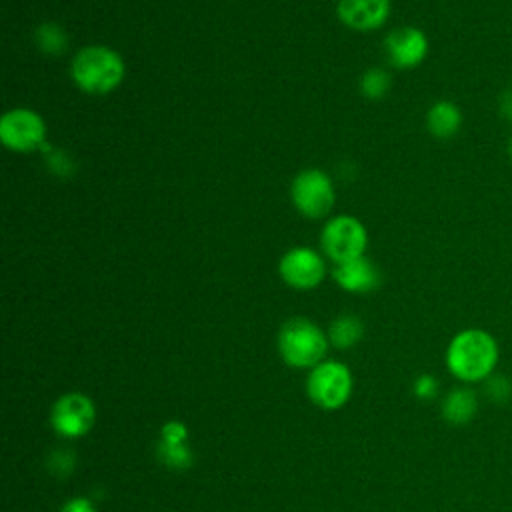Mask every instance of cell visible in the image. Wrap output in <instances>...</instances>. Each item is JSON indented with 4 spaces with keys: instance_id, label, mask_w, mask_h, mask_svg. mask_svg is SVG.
Segmentation results:
<instances>
[{
    "instance_id": "10",
    "label": "cell",
    "mask_w": 512,
    "mask_h": 512,
    "mask_svg": "<svg viewBox=\"0 0 512 512\" xmlns=\"http://www.w3.org/2000/svg\"><path fill=\"white\" fill-rule=\"evenodd\" d=\"M384 48L392 66L406 70L418 66L426 58L428 38L420 28L400 26L386 36Z\"/></svg>"
},
{
    "instance_id": "21",
    "label": "cell",
    "mask_w": 512,
    "mask_h": 512,
    "mask_svg": "<svg viewBox=\"0 0 512 512\" xmlns=\"http://www.w3.org/2000/svg\"><path fill=\"white\" fill-rule=\"evenodd\" d=\"M164 442H170V444H182V440L186 438V432L180 424L176 422H170L164 426Z\"/></svg>"
},
{
    "instance_id": "12",
    "label": "cell",
    "mask_w": 512,
    "mask_h": 512,
    "mask_svg": "<svg viewBox=\"0 0 512 512\" xmlns=\"http://www.w3.org/2000/svg\"><path fill=\"white\" fill-rule=\"evenodd\" d=\"M334 280L348 292H370L380 284V274L364 256L334 268Z\"/></svg>"
},
{
    "instance_id": "7",
    "label": "cell",
    "mask_w": 512,
    "mask_h": 512,
    "mask_svg": "<svg viewBox=\"0 0 512 512\" xmlns=\"http://www.w3.org/2000/svg\"><path fill=\"white\" fill-rule=\"evenodd\" d=\"M352 392V378L344 364L322 362L308 378V394L322 408H340Z\"/></svg>"
},
{
    "instance_id": "11",
    "label": "cell",
    "mask_w": 512,
    "mask_h": 512,
    "mask_svg": "<svg viewBox=\"0 0 512 512\" xmlns=\"http://www.w3.org/2000/svg\"><path fill=\"white\" fill-rule=\"evenodd\" d=\"M340 20L356 30L380 28L390 14V0H340Z\"/></svg>"
},
{
    "instance_id": "4",
    "label": "cell",
    "mask_w": 512,
    "mask_h": 512,
    "mask_svg": "<svg viewBox=\"0 0 512 512\" xmlns=\"http://www.w3.org/2000/svg\"><path fill=\"white\" fill-rule=\"evenodd\" d=\"M320 244L336 264H342L364 254L368 234L366 228L354 216L342 214L326 222L320 236Z\"/></svg>"
},
{
    "instance_id": "16",
    "label": "cell",
    "mask_w": 512,
    "mask_h": 512,
    "mask_svg": "<svg viewBox=\"0 0 512 512\" xmlns=\"http://www.w3.org/2000/svg\"><path fill=\"white\" fill-rule=\"evenodd\" d=\"M34 38L40 50L50 56H58L62 50H66V32L54 22L40 24L34 32Z\"/></svg>"
},
{
    "instance_id": "2",
    "label": "cell",
    "mask_w": 512,
    "mask_h": 512,
    "mask_svg": "<svg viewBox=\"0 0 512 512\" xmlns=\"http://www.w3.org/2000/svg\"><path fill=\"white\" fill-rule=\"evenodd\" d=\"M124 78V60L106 46H86L72 60V80L88 94H108Z\"/></svg>"
},
{
    "instance_id": "8",
    "label": "cell",
    "mask_w": 512,
    "mask_h": 512,
    "mask_svg": "<svg viewBox=\"0 0 512 512\" xmlns=\"http://www.w3.org/2000/svg\"><path fill=\"white\" fill-rule=\"evenodd\" d=\"M94 404L84 394H66L52 408V426L62 436L74 438L86 434L94 424Z\"/></svg>"
},
{
    "instance_id": "22",
    "label": "cell",
    "mask_w": 512,
    "mask_h": 512,
    "mask_svg": "<svg viewBox=\"0 0 512 512\" xmlns=\"http://www.w3.org/2000/svg\"><path fill=\"white\" fill-rule=\"evenodd\" d=\"M62 512H94V506H92V502L86 500V498H76V500H70V502L62 508Z\"/></svg>"
},
{
    "instance_id": "15",
    "label": "cell",
    "mask_w": 512,
    "mask_h": 512,
    "mask_svg": "<svg viewBox=\"0 0 512 512\" xmlns=\"http://www.w3.org/2000/svg\"><path fill=\"white\" fill-rule=\"evenodd\" d=\"M362 336V324L356 316H342L330 326V340L338 348H348L356 344Z\"/></svg>"
},
{
    "instance_id": "5",
    "label": "cell",
    "mask_w": 512,
    "mask_h": 512,
    "mask_svg": "<svg viewBox=\"0 0 512 512\" xmlns=\"http://www.w3.org/2000/svg\"><path fill=\"white\" fill-rule=\"evenodd\" d=\"M292 200L298 212L306 218H320L334 206V186L324 172L308 168L294 178Z\"/></svg>"
},
{
    "instance_id": "14",
    "label": "cell",
    "mask_w": 512,
    "mask_h": 512,
    "mask_svg": "<svg viewBox=\"0 0 512 512\" xmlns=\"http://www.w3.org/2000/svg\"><path fill=\"white\" fill-rule=\"evenodd\" d=\"M478 412V396L468 386L452 388L442 400V418L454 426L468 424Z\"/></svg>"
},
{
    "instance_id": "1",
    "label": "cell",
    "mask_w": 512,
    "mask_h": 512,
    "mask_svg": "<svg viewBox=\"0 0 512 512\" xmlns=\"http://www.w3.org/2000/svg\"><path fill=\"white\" fill-rule=\"evenodd\" d=\"M496 338L482 328L460 330L446 348V366L460 382H482L498 364Z\"/></svg>"
},
{
    "instance_id": "17",
    "label": "cell",
    "mask_w": 512,
    "mask_h": 512,
    "mask_svg": "<svg viewBox=\"0 0 512 512\" xmlns=\"http://www.w3.org/2000/svg\"><path fill=\"white\" fill-rule=\"evenodd\" d=\"M484 394L494 404H508L512 400V380L504 374H490L484 380Z\"/></svg>"
},
{
    "instance_id": "18",
    "label": "cell",
    "mask_w": 512,
    "mask_h": 512,
    "mask_svg": "<svg viewBox=\"0 0 512 512\" xmlns=\"http://www.w3.org/2000/svg\"><path fill=\"white\" fill-rule=\"evenodd\" d=\"M360 88L366 98H382L390 88V76L382 68H372L364 72Z\"/></svg>"
},
{
    "instance_id": "20",
    "label": "cell",
    "mask_w": 512,
    "mask_h": 512,
    "mask_svg": "<svg viewBox=\"0 0 512 512\" xmlns=\"http://www.w3.org/2000/svg\"><path fill=\"white\" fill-rule=\"evenodd\" d=\"M414 394L422 400H432L438 394V382L434 376L430 374H422L416 382H414Z\"/></svg>"
},
{
    "instance_id": "24",
    "label": "cell",
    "mask_w": 512,
    "mask_h": 512,
    "mask_svg": "<svg viewBox=\"0 0 512 512\" xmlns=\"http://www.w3.org/2000/svg\"><path fill=\"white\" fill-rule=\"evenodd\" d=\"M506 150H508V156L512 158V136L508 138V144H506Z\"/></svg>"
},
{
    "instance_id": "6",
    "label": "cell",
    "mask_w": 512,
    "mask_h": 512,
    "mask_svg": "<svg viewBox=\"0 0 512 512\" xmlns=\"http://www.w3.org/2000/svg\"><path fill=\"white\" fill-rule=\"evenodd\" d=\"M44 138V120L28 108H14L6 112L0 120V140L6 148L14 152H30L42 148Z\"/></svg>"
},
{
    "instance_id": "9",
    "label": "cell",
    "mask_w": 512,
    "mask_h": 512,
    "mask_svg": "<svg viewBox=\"0 0 512 512\" xmlns=\"http://www.w3.org/2000/svg\"><path fill=\"white\" fill-rule=\"evenodd\" d=\"M280 276L286 284L300 288V290H308L322 282L324 262H322L320 254L314 252L312 248L298 246L282 256Z\"/></svg>"
},
{
    "instance_id": "13",
    "label": "cell",
    "mask_w": 512,
    "mask_h": 512,
    "mask_svg": "<svg viewBox=\"0 0 512 512\" xmlns=\"http://www.w3.org/2000/svg\"><path fill=\"white\" fill-rule=\"evenodd\" d=\"M462 110L452 100H436L426 112V128L438 140L454 138L462 128Z\"/></svg>"
},
{
    "instance_id": "3",
    "label": "cell",
    "mask_w": 512,
    "mask_h": 512,
    "mask_svg": "<svg viewBox=\"0 0 512 512\" xmlns=\"http://www.w3.org/2000/svg\"><path fill=\"white\" fill-rule=\"evenodd\" d=\"M282 358L296 368L318 366L326 354V338L322 330L306 318L288 320L278 336Z\"/></svg>"
},
{
    "instance_id": "23",
    "label": "cell",
    "mask_w": 512,
    "mask_h": 512,
    "mask_svg": "<svg viewBox=\"0 0 512 512\" xmlns=\"http://www.w3.org/2000/svg\"><path fill=\"white\" fill-rule=\"evenodd\" d=\"M502 112L508 116V120L512 122V90L504 94L502 98Z\"/></svg>"
},
{
    "instance_id": "19",
    "label": "cell",
    "mask_w": 512,
    "mask_h": 512,
    "mask_svg": "<svg viewBox=\"0 0 512 512\" xmlns=\"http://www.w3.org/2000/svg\"><path fill=\"white\" fill-rule=\"evenodd\" d=\"M158 452H160L162 460H164L168 466H172V468L188 466L190 460H192V454L186 450L184 444H170V442H164Z\"/></svg>"
}]
</instances>
